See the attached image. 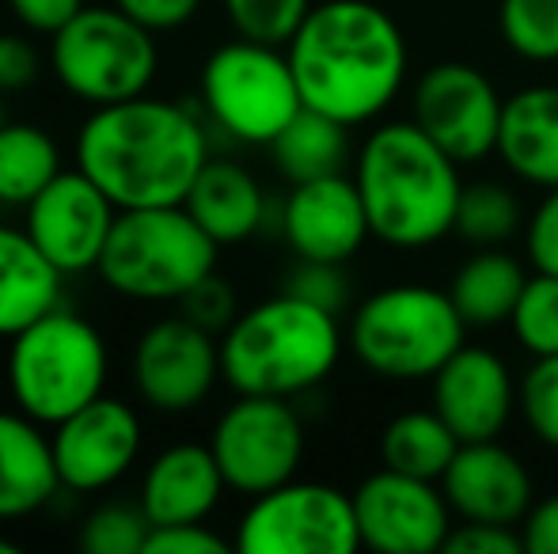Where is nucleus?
<instances>
[{
    "instance_id": "nucleus-1",
    "label": "nucleus",
    "mask_w": 558,
    "mask_h": 554,
    "mask_svg": "<svg viewBox=\"0 0 558 554\" xmlns=\"http://www.w3.org/2000/svg\"><path fill=\"white\" fill-rule=\"evenodd\" d=\"M286 53L304 107L331 114L350 130L384 119L411 81L403 27L376 0L312 4Z\"/></svg>"
},
{
    "instance_id": "nucleus-2",
    "label": "nucleus",
    "mask_w": 558,
    "mask_h": 554,
    "mask_svg": "<svg viewBox=\"0 0 558 554\" xmlns=\"http://www.w3.org/2000/svg\"><path fill=\"white\" fill-rule=\"evenodd\" d=\"M209 160V137L186 103L122 99L84 119L76 134V168L118 209L183 206Z\"/></svg>"
},
{
    "instance_id": "nucleus-3",
    "label": "nucleus",
    "mask_w": 558,
    "mask_h": 554,
    "mask_svg": "<svg viewBox=\"0 0 558 554\" xmlns=\"http://www.w3.org/2000/svg\"><path fill=\"white\" fill-rule=\"evenodd\" d=\"M373 239L391 251H426L456 232L463 198V163L418 122H380L353 156Z\"/></svg>"
},
{
    "instance_id": "nucleus-4",
    "label": "nucleus",
    "mask_w": 558,
    "mask_h": 554,
    "mask_svg": "<svg viewBox=\"0 0 558 554\" xmlns=\"http://www.w3.org/2000/svg\"><path fill=\"white\" fill-rule=\"evenodd\" d=\"M342 316L281 288L240 311L221 334V372L235 395L296 399L324 384L342 361Z\"/></svg>"
},
{
    "instance_id": "nucleus-5",
    "label": "nucleus",
    "mask_w": 558,
    "mask_h": 554,
    "mask_svg": "<svg viewBox=\"0 0 558 554\" xmlns=\"http://www.w3.org/2000/svg\"><path fill=\"white\" fill-rule=\"evenodd\" d=\"M468 342V319L448 288L396 281L368 293L345 323V349L365 372L391 384L434 380L448 357Z\"/></svg>"
},
{
    "instance_id": "nucleus-6",
    "label": "nucleus",
    "mask_w": 558,
    "mask_h": 554,
    "mask_svg": "<svg viewBox=\"0 0 558 554\" xmlns=\"http://www.w3.org/2000/svg\"><path fill=\"white\" fill-rule=\"evenodd\" d=\"M8 342V395L23 415L53 429L104 395L111 357L92 319L58 304Z\"/></svg>"
},
{
    "instance_id": "nucleus-7",
    "label": "nucleus",
    "mask_w": 558,
    "mask_h": 554,
    "mask_svg": "<svg viewBox=\"0 0 558 554\" xmlns=\"http://www.w3.org/2000/svg\"><path fill=\"white\" fill-rule=\"evenodd\" d=\"M217 247L186 206L118 209L96 274L130 300H183L217 270Z\"/></svg>"
},
{
    "instance_id": "nucleus-8",
    "label": "nucleus",
    "mask_w": 558,
    "mask_h": 554,
    "mask_svg": "<svg viewBox=\"0 0 558 554\" xmlns=\"http://www.w3.org/2000/svg\"><path fill=\"white\" fill-rule=\"evenodd\" d=\"M53 76L69 96L88 107L137 99L153 88L160 50L148 27L122 12V8L84 4L50 46Z\"/></svg>"
},
{
    "instance_id": "nucleus-9",
    "label": "nucleus",
    "mask_w": 558,
    "mask_h": 554,
    "mask_svg": "<svg viewBox=\"0 0 558 554\" xmlns=\"http://www.w3.org/2000/svg\"><path fill=\"white\" fill-rule=\"evenodd\" d=\"M301 107L304 99L286 46L235 38L217 46L202 65V111L240 145L270 148V140L301 114Z\"/></svg>"
},
{
    "instance_id": "nucleus-10",
    "label": "nucleus",
    "mask_w": 558,
    "mask_h": 554,
    "mask_svg": "<svg viewBox=\"0 0 558 554\" xmlns=\"http://www.w3.org/2000/svg\"><path fill=\"white\" fill-rule=\"evenodd\" d=\"M357 547L353 494L331 482H281L251 497L235 525V551L243 554H353Z\"/></svg>"
},
{
    "instance_id": "nucleus-11",
    "label": "nucleus",
    "mask_w": 558,
    "mask_h": 554,
    "mask_svg": "<svg viewBox=\"0 0 558 554\" xmlns=\"http://www.w3.org/2000/svg\"><path fill=\"white\" fill-rule=\"evenodd\" d=\"M304 421L296 407L278 395H235L217 418L209 448L225 471L228 490L258 497L296 479L304 464Z\"/></svg>"
},
{
    "instance_id": "nucleus-12",
    "label": "nucleus",
    "mask_w": 558,
    "mask_h": 554,
    "mask_svg": "<svg viewBox=\"0 0 558 554\" xmlns=\"http://www.w3.org/2000/svg\"><path fill=\"white\" fill-rule=\"evenodd\" d=\"M506 96L471 61H437L411 88V122H418L456 163L471 168L498 152Z\"/></svg>"
},
{
    "instance_id": "nucleus-13",
    "label": "nucleus",
    "mask_w": 558,
    "mask_h": 554,
    "mask_svg": "<svg viewBox=\"0 0 558 554\" xmlns=\"http://www.w3.org/2000/svg\"><path fill=\"white\" fill-rule=\"evenodd\" d=\"M133 392L148 410L191 415L225 380L221 342L186 316H168L145 327L130 357Z\"/></svg>"
},
{
    "instance_id": "nucleus-14",
    "label": "nucleus",
    "mask_w": 558,
    "mask_h": 554,
    "mask_svg": "<svg viewBox=\"0 0 558 554\" xmlns=\"http://www.w3.org/2000/svg\"><path fill=\"white\" fill-rule=\"evenodd\" d=\"M361 547L376 554H434L445 551L456 513L448 505L441 482L418 479L380 467L365 475L353 490Z\"/></svg>"
},
{
    "instance_id": "nucleus-15",
    "label": "nucleus",
    "mask_w": 558,
    "mask_h": 554,
    "mask_svg": "<svg viewBox=\"0 0 558 554\" xmlns=\"http://www.w3.org/2000/svg\"><path fill=\"white\" fill-rule=\"evenodd\" d=\"M114 217V201L76 168L61 171L27 201L23 229L61 274H88L104 259Z\"/></svg>"
},
{
    "instance_id": "nucleus-16",
    "label": "nucleus",
    "mask_w": 558,
    "mask_h": 554,
    "mask_svg": "<svg viewBox=\"0 0 558 554\" xmlns=\"http://www.w3.org/2000/svg\"><path fill=\"white\" fill-rule=\"evenodd\" d=\"M50 441L61 487L73 490V494H99V490H111L114 482L130 475V467L141 456L145 433H141L137 410L125 399H114V395L104 392L88 407L58 421Z\"/></svg>"
},
{
    "instance_id": "nucleus-17",
    "label": "nucleus",
    "mask_w": 558,
    "mask_h": 554,
    "mask_svg": "<svg viewBox=\"0 0 558 554\" xmlns=\"http://www.w3.org/2000/svg\"><path fill=\"white\" fill-rule=\"evenodd\" d=\"M429 407L460 441H490L521 410V380L498 349L463 342L429 380Z\"/></svg>"
},
{
    "instance_id": "nucleus-18",
    "label": "nucleus",
    "mask_w": 558,
    "mask_h": 554,
    "mask_svg": "<svg viewBox=\"0 0 558 554\" xmlns=\"http://www.w3.org/2000/svg\"><path fill=\"white\" fill-rule=\"evenodd\" d=\"M278 232L289 251L308 262H350L373 239L365 201L345 171L293 183L278 209Z\"/></svg>"
},
{
    "instance_id": "nucleus-19",
    "label": "nucleus",
    "mask_w": 558,
    "mask_h": 554,
    "mask_svg": "<svg viewBox=\"0 0 558 554\" xmlns=\"http://www.w3.org/2000/svg\"><path fill=\"white\" fill-rule=\"evenodd\" d=\"M441 490L456 520H483V525L521 528V520L536 502L532 471L498 436L463 441L441 475Z\"/></svg>"
},
{
    "instance_id": "nucleus-20",
    "label": "nucleus",
    "mask_w": 558,
    "mask_h": 554,
    "mask_svg": "<svg viewBox=\"0 0 558 554\" xmlns=\"http://www.w3.org/2000/svg\"><path fill=\"white\" fill-rule=\"evenodd\" d=\"M228 482L209 444H171L145 467L137 505L153 525H198L221 505Z\"/></svg>"
},
{
    "instance_id": "nucleus-21",
    "label": "nucleus",
    "mask_w": 558,
    "mask_h": 554,
    "mask_svg": "<svg viewBox=\"0 0 558 554\" xmlns=\"http://www.w3.org/2000/svg\"><path fill=\"white\" fill-rule=\"evenodd\" d=\"M501 168L524 186H558V84H524L506 96L498 152Z\"/></svg>"
},
{
    "instance_id": "nucleus-22",
    "label": "nucleus",
    "mask_w": 558,
    "mask_h": 554,
    "mask_svg": "<svg viewBox=\"0 0 558 554\" xmlns=\"http://www.w3.org/2000/svg\"><path fill=\"white\" fill-rule=\"evenodd\" d=\"M61 471L53 441L43 421L15 410H0V520L35 517L58 497Z\"/></svg>"
},
{
    "instance_id": "nucleus-23",
    "label": "nucleus",
    "mask_w": 558,
    "mask_h": 554,
    "mask_svg": "<svg viewBox=\"0 0 558 554\" xmlns=\"http://www.w3.org/2000/svg\"><path fill=\"white\" fill-rule=\"evenodd\" d=\"M183 206L221 247L243 244L255 232H263L266 213H270L263 183L235 160H206Z\"/></svg>"
},
{
    "instance_id": "nucleus-24",
    "label": "nucleus",
    "mask_w": 558,
    "mask_h": 554,
    "mask_svg": "<svg viewBox=\"0 0 558 554\" xmlns=\"http://www.w3.org/2000/svg\"><path fill=\"white\" fill-rule=\"evenodd\" d=\"M61 270L38 251L27 229L0 224V338H15L23 327L61 304Z\"/></svg>"
},
{
    "instance_id": "nucleus-25",
    "label": "nucleus",
    "mask_w": 558,
    "mask_h": 554,
    "mask_svg": "<svg viewBox=\"0 0 558 554\" xmlns=\"http://www.w3.org/2000/svg\"><path fill=\"white\" fill-rule=\"evenodd\" d=\"M529 270L506 247H475L448 281V296L468 327H509L513 308L529 285Z\"/></svg>"
},
{
    "instance_id": "nucleus-26",
    "label": "nucleus",
    "mask_w": 558,
    "mask_h": 554,
    "mask_svg": "<svg viewBox=\"0 0 558 554\" xmlns=\"http://www.w3.org/2000/svg\"><path fill=\"white\" fill-rule=\"evenodd\" d=\"M270 152L274 168L289 178V186L338 175L350 163V126L324 111L301 107V114L270 140Z\"/></svg>"
},
{
    "instance_id": "nucleus-27",
    "label": "nucleus",
    "mask_w": 558,
    "mask_h": 554,
    "mask_svg": "<svg viewBox=\"0 0 558 554\" xmlns=\"http://www.w3.org/2000/svg\"><path fill=\"white\" fill-rule=\"evenodd\" d=\"M460 444L463 441L434 407L403 410L380 429V464L391 471L441 482Z\"/></svg>"
},
{
    "instance_id": "nucleus-28",
    "label": "nucleus",
    "mask_w": 558,
    "mask_h": 554,
    "mask_svg": "<svg viewBox=\"0 0 558 554\" xmlns=\"http://www.w3.org/2000/svg\"><path fill=\"white\" fill-rule=\"evenodd\" d=\"M61 148L35 122H4L0 126V201L27 206L46 183L61 175Z\"/></svg>"
},
{
    "instance_id": "nucleus-29",
    "label": "nucleus",
    "mask_w": 558,
    "mask_h": 554,
    "mask_svg": "<svg viewBox=\"0 0 558 554\" xmlns=\"http://www.w3.org/2000/svg\"><path fill=\"white\" fill-rule=\"evenodd\" d=\"M524 206L513 186L498 178H475L463 186L460 213H456V232L471 247H506L517 236H524Z\"/></svg>"
},
{
    "instance_id": "nucleus-30",
    "label": "nucleus",
    "mask_w": 558,
    "mask_h": 554,
    "mask_svg": "<svg viewBox=\"0 0 558 554\" xmlns=\"http://www.w3.org/2000/svg\"><path fill=\"white\" fill-rule=\"evenodd\" d=\"M498 30L513 58L529 65L558 61V0H498Z\"/></svg>"
},
{
    "instance_id": "nucleus-31",
    "label": "nucleus",
    "mask_w": 558,
    "mask_h": 554,
    "mask_svg": "<svg viewBox=\"0 0 558 554\" xmlns=\"http://www.w3.org/2000/svg\"><path fill=\"white\" fill-rule=\"evenodd\" d=\"M517 346L529 357H551L558 354V278L532 270L521 300L509 319Z\"/></svg>"
},
{
    "instance_id": "nucleus-32",
    "label": "nucleus",
    "mask_w": 558,
    "mask_h": 554,
    "mask_svg": "<svg viewBox=\"0 0 558 554\" xmlns=\"http://www.w3.org/2000/svg\"><path fill=\"white\" fill-rule=\"evenodd\" d=\"M153 520L141 505L104 502L81 520L76 547L84 554H145V540Z\"/></svg>"
},
{
    "instance_id": "nucleus-33",
    "label": "nucleus",
    "mask_w": 558,
    "mask_h": 554,
    "mask_svg": "<svg viewBox=\"0 0 558 554\" xmlns=\"http://www.w3.org/2000/svg\"><path fill=\"white\" fill-rule=\"evenodd\" d=\"M225 20L232 30L251 42L289 46V38L308 20L312 0H221Z\"/></svg>"
},
{
    "instance_id": "nucleus-34",
    "label": "nucleus",
    "mask_w": 558,
    "mask_h": 554,
    "mask_svg": "<svg viewBox=\"0 0 558 554\" xmlns=\"http://www.w3.org/2000/svg\"><path fill=\"white\" fill-rule=\"evenodd\" d=\"M521 418L544 448L558 452V354L532 357L521 377Z\"/></svg>"
},
{
    "instance_id": "nucleus-35",
    "label": "nucleus",
    "mask_w": 558,
    "mask_h": 554,
    "mask_svg": "<svg viewBox=\"0 0 558 554\" xmlns=\"http://www.w3.org/2000/svg\"><path fill=\"white\" fill-rule=\"evenodd\" d=\"M286 293L301 296V300L327 308L335 316L350 311V274H345V262H308L296 259L293 274L286 278Z\"/></svg>"
},
{
    "instance_id": "nucleus-36",
    "label": "nucleus",
    "mask_w": 558,
    "mask_h": 554,
    "mask_svg": "<svg viewBox=\"0 0 558 554\" xmlns=\"http://www.w3.org/2000/svg\"><path fill=\"white\" fill-rule=\"evenodd\" d=\"M179 304H183V316L186 319H194V323L206 327V331H214V334H225L228 327H232V319L240 316L232 285H228V281L217 274V270L209 278H202L198 285H194Z\"/></svg>"
},
{
    "instance_id": "nucleus-37",
    "label": "nucleus",
    "mask_w": 558,
    "mask_h": 554,
    "mask_svg": "<svg viewBox=\"0 0 558 554\" xmlns=\"http://www.w3.org/2000/svg\"><path fill=\"white\" fill-rule=\"evenodd\" d=\"M524 251L532 270L558 278V186L544 190V198L524 221Z\"/></svg>"
},
{
    "instance_id": "nucleus-38",
    "label": "nucleus",
    "mask_w": 558,
    "mask_h": 554,
    "mask_svg": "<svg viewBox=\"0 0 558 554\" xmlns=\"http://www.w3.org/2000/svg\"><path fill=\"white\" fill-rule=\"evenodd\" d=\"M228 547H235V543L206 528V520H198V525H153L145 540V554H225Z\"/></svg>"
},
{
    "instance_id": "nucleus-39",
    "label": "nucleus",
    "mask_w": 558,
    "mask_h": 554,
    "mask_svg": "<svg viewBox=\"0 0 558 554\" xmlns=\"http://www.w3.org/2000/svg\"><path fill=\"white\" fill-rule=\"evenodd\" d=\"M445 551L452 554H517L524 551L521 528L509 525H483V520H460L448 532Z\"/></svg>"
},
{
    "instance_id": "nucleus-40",
    "label": "nucleus",
    "mask_w": 558,
    "mask_h": 554,
    "mask_svg": "<svg viewBox=\"0 0 558 554\" xmlns=\"http://www.w3.org/2000/svg\"><path fill=\"white\" fill-rule=\"evenodd\" d=\"M114 4L156 35V30H179L183 23H191L202 0H114Z\"/></svg>"
},
{
    "instance_id": "nucleus-41",
    "label": "nucleus",
    "mask_w": 558,
    "mask_h": 554,
    "mask_svg": "<svg viewBox=\"0 0 558 554\" xmlns=\"http://www.w3.org/2000/svg\"><path fill=\"white\" fill-rule=\"evenodd\" d=\"M38 50L23 35H0V91H23L38 81Z\"/></svg>"
},
{
    "instance_id": "nucleus-42",
    "label": "nucleus",
    "mask_w": 558,
    "mask_h": 554,
    "mask_svg": "<svg viewBox=\"0 0 558 554\" xmlns=\"http://www.w3.org/2000/svg\"><path fill=\"white\" fill-rule=\"evenodd\" d=\"M12 15L35 35H58L69 20L84 8V0H8Z\"/></svg>"
},
{
    "instance_id": "nucleus-43",
    "label": "nucleus",
    "mask_w": 558,
    "mask_h": 554,
    "mask_svg": "<svg viewBox=\"0 0 558 554\" xmlns=\"http://www.w3.org/2000/svg\"><path fill=\"white\" fill-rule=\"evenodd\" d=\"M524 551L532 554H558V494L536 497L529 517L521 520Z\"/></svg>"
},
{
    "instance_id": "nucleus-44",
    "label": "nucleus",
    "mask_w": 558,
    "mask_h": 554,
    "mask_svg": "<svg viewBox=\"0 0 558 554\" xmlns=\"http://www.w3.org/2000/svg\"><path fill=\"white\" fill-rule=\"evenodd\" d=\"M15 551H20V547H15L12 540H4V535H0V554H15Z\"/></svg>"
},
{
    "instance_id": "nucleus-45",
    "label": "nucleus",
    "mask_w": 558,
    "mask_h": 554,
    "mask_svg": "<svg viewBox=\"0 0 558 554\" xmlns=\"http://www.w3.org/2000/svg\"><path fill=\"white\" fill-rule=\"evenodd\" d=\"M0 96H4V91H0ZM4 122H8L4 119V99H0V126H4Z\"/></svg>"
}]
</instances>
